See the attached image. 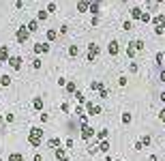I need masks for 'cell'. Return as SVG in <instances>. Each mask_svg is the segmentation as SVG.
Returning a JSON list of instances; mask_svg holds the SVG:
<instances>
[{"label": "cell", "instance_id": "6da1fadb", "mask_svg": "<svg viewBox=\"0 0 165 161\" xmlns=\"http://www.w3.org/2000/svg\"><path fill=\"white\" fill-rule=\"evenodd\" d=\"M28 142H30L32 146H39V144L43 142V129L32 127V129H30V133H28Z\"/></svg>", "mask_w": 165, "mask_h": 161}, {"label": "cell", "instance_id": "7a4b0ae2", "mask_svg": "<svg viewBox=\"0 0 165 161\" xmlns=\"http://www.w3.org/2000/svg\"><path fill=\"white\" fill-rule=\"evenodd\" d=\"M28 34H30V30H28V26H21L17 32H15V39L19 41V43H26L28 41Z\"/></svg>", "mask_w": 165, "mask_h": 161}, {"label": "cell", "instance_id": "3957f363", "mask_svg": "<svg viewBox=\"0 0 165 161\" xmlns=\"http://www.w3.org/2000/svg\"><path fill=\"white\" fill-rule=\"evenodd\" d=\"M7 62L11 64V69H13V71H19V69H21V56H11Z\"/></svg>", "mask_w": 165, "mask_h": 161}, {"label": "cell", "instance_id": "277c9868", "mask_svg": "<svg viewBox=\"0 0 165 161\" xmlns=\"http://www.w3.org/2000/svg\"><path fill=\"white\" fill-rule=\"evenodd\" d=\"M99 56V45L97 43H90V48H88V60H94Z\"/></svg>", "mask_w": 165, "mask_h": 161}, {"label": "cell", "instance_id": "5b68a950", "mask_svg": "<svg viewBox=\"0 0 165 161\" xmlns=\"http://www.w3.org/2000/svg\"><path fill=\"white\" fill-rule=\"evenodd\" d=\"M50 52V43H37L34 45V54H47Z\"/></svg>", "mask_w": 165, "mask_h": 161}, {"label": "cell", "instance_id": "8992f818", "mask_svg": "<svg viewBox=\"0 0 165 161\" xmlns=\"http://www.w3.org/2000/svg\"><path fill=\"white\" fill-rule=\"evenodd\" d=\"M92 133H94V131H92V127H88V125L84 123V125H82V137H84V140H90Z\"/></svg>", "mask_w": 165, "mask_h": 161}, {"label": "cell", "instance_id": "52a82bcc", "mask_svg": "<svg viewBox=\"0 0 165 161\" xmlns=\"http://www.w3.org/2000/svg\"><path fill=\"white\" fill-rule=\"evenodd\" d=\"M90 5H92V0H79V5H77V9H79V13H86Z\"/></svg>", "mask_w": 165, "mask_h": 161}, {"label": "cell", "instance_id": "ba28073f", "mask_svg": "<svg viewBox=\"0 0 165 161\" xmlns=\"http://www.w3.org/2000/svg\"><path fill=\"white\" fill-rule=\"evenodd\" d=\"M11 56H9V48H7V45H0V60H9Z\"/></svg>", "mask_w": 165, "mask_h": 161}, {"label": "cell", "instance_id": "9c48e42d", "mask_svg": "<svg viewBox=\"0 0 165 161\" xmlns=\"http://www.w3.org/2000/svg\"><path fill=\"white\" fill-rule=\"evenodd\" d=\"M118 50H120V48H118V43H116V41H109V45H107V52H109L112 56H116V54H118Z\"/></svg>", "mask_w": 165, "mask_h": 161}, {"label": "cell", "instance_id": "30bf717a", "mask_svg": "<svg viewBox=\"0 0 165 161\" xmlns=\"http://www.w3.org/2000/svg\"><path fill=\"white\" fill-rule=\"evenodd\" d=\"M86 107H88V112L92 114V116H94V114H99V112H101V107H99V105H94V103H88Z\"/></svg>", "mask_w": 165, "mask_h": 161}, {"label": "cell", "instance_id": "8fae6325", "mask_svg": "<svg viewBox=\"0 0 165 161\" xmlns=\"http://www.w3.org/2000/svg\"><path fill=\"white\" fill-rule=\"evenodd\" d=\"M9 161H24V157H21V153H11Z\"/></svg>", "mask_w": 165, "mask_h": 161}, {"label": "cell", "instance_id": "7c38bea8", "mask_svg": "<svg viewBox=\"0 0 165 161\" xmlns=\"http://www.w3.org/2000/svg\"><path fill=\"white\" fill-rule=\"evenodd\" d=\"M37 28H39V19H32V21H28V30H30V32H34Z\"/></svg>", "mask_w": 165, "mask_h": 161}, {"label": "cell", "instance_id": "4fadbf2b", "mask_svg": "<svg viewBox=\"0 0 165 161\" xmlns=\"http://www.w3.org/2000/svg\"><path fill=\"white\" fill-rule=\"evenodd\" d=\"M47 146H50V148H60V140H58V137H54V140L47 142Z\"/></svg>", "mask_w": 165, "mask_h": 161}, {"label": "cell", "instance_id": "5bb4252c", "mask_svg": "<svg viewBox=\"0 0 165 161\" xmlns=\"http://www.w3.org/2000/svg\"><path fill=\"white\" fill-rule=\"evenodd\" d=\"M47 17H50V11H39V15H37V19H39V21H45Z\"/></svg>", "mask_w": 165, "mask_h": 161}, {"label": "cell", "instance_id": "9a60e30c", "mask_svg": "<svg viewBox=\"0 0 165 161\" xmlns=\"http://www.w3.org/2000/svg\"><path fill=\"white\" fill-rule=\"evenodd\" d=\"M0 86H11V77L9 75H2V77H0Z\"/></svg>", "mask_w": 165, "mask_h": 161}, {"label": "cell", "instance_id": "2e32d148", "mask_svg": "<svg viewBox=\"0 0 165 161\" xmlns=\"http://www.w3.org/2000/svg\"><path fill=\"white\" fill-rule=\"evenodd\" d=\"M131 15H133V19H141V15H144V13H141V9H133Z\"/></svg>", "mask_w": 165, "mask_h": 161}, {"label": "cell", "instance_id": "e0dca14e", "mask_svg": "<svg viewBox=\"0 0 165 161\" xmlns=\"http://www.w3.org/2000/svg\"><path fill=\"white\" fill-rule=\"evenodd\" d=\"M32 107H34V110H43V101H41V99H34V101H32Z\"/></svg>", "mask_w": 165, "mask_h": 161}, {"label": "cell", "instance_id": "ac0fdd59", "mask_svg": "<svg viewBox=\"0 0 165 161\" xmlns=\"http://www.w3.org/2000/svg\"><path fill=\"white\" fill-rule=\"evenodd\" d=\"M99 150H103V153H107V150H109V142H105V140H101V146H99Z\"/></svg>", "mask_w": 165, "mask_h": 161}, {"label": "cell", "instance_id": "d6986e66", "mask_svg": "<svg viewBox=\"0 0 165 161\" xmlns=\"http://www.w3.org/2000/svg\"><path fill=\"white\" fill-rule=\"evenodd\" d=\"M122 123H125V125H129V123H131V114H129V112H125V114H122Z\"/></svg>", "mask_w": 165, "mask_h": 161}, {"label": "cell", "instance_id": "ffe728a7", "mask_svg": "<svg viewBox=\"0 0 165 161\" xmlns=\"http://www.w3.org/2000/svg\"><path fill=\"white\" fill-rule=\"evenodd\" d=\"M133 45H135V50L139 52V50H144V41H133Z\"/></svg>", "mask_w": 165, "mask_h": 161}, {"label": "cell", "instance_id": "44dd1931", "mask_svg": "<svg viewBox=\"0 0 165 161\" xmlns=\"http://www.w3.org/2000/svg\"><path fill=\"white\" fill-rule=\"evenodd\" d=\"M56 39V30H47V41H54Z\"/></svg>", "mask_w": 165, "mask_h": 161}, {"label": "cell", "instance_id": "7402d4cb", "mask_svg": "<svg viewBox=\"0 0 165 161\" xmlns=\"http://www.w3.org/2000/svg\"><path fill=\"white\" fill-rule=\"evenodd\" d=\"M97 135H99V140H105V137H107V129H101Z\"/></svg>", "mask_w": 165, "mask_h": 161}, {"label": "cell", "instance_id": "603a6c76", "mask_svg": "<svg viewBox=\"0 0 165 161\" xmlns=\"http://www.w3.org/2000/svg\"><path fill=\"white\" fill-rule=\"evenodd\" d=\"M69 56H77V48H75V45H71V48H69Z\"/></svg>", "mask_w": 165, "mask_h": 161}, {"label": "cell", "instance_id": "cb8c5ba5", "mask_svg": "<svg viewBox=\"0 0 165 161\" xmlns=\"http://www.w3.org/2000/svg\"><path fill=\"white\" fill-rule=\"evenodd\" d=\"M141 144L148 146V144H150V137H148V135H144V137H141Z\"/></svg>", "mask_w": 165, "mask_h": 161}, {"label": "cell", "instance_id": "d4e9b609", "mask_svg": "<svg viewBox=\"0 0 165 161\" xmlns=\"http://www.w3.org/2000/svg\"><path fill=\"white\" fill-rule=\"evenodd\" d=\"M75 99H77L79 103H86V99H84V95H82V93H77V95H75Z\"/></svg>", "mask_w": 165, "mask_h": 161}, {"label": "cell", "instance_id": "484cf974", "mask_svg": "<svg viewBox=\"0 0 165 161\" xmlns=\"http://www.w3.org/2000/svg\"><path fill=\"white\" fill-rule=\"evenodd\" d=\"M5 120H7V123H13V120H15V116H13V114H7Z\"/></svg>", "mask_w": 165, "mask_h": 161}, {"label": "cell", "instance_id": "4316f807", "mask_svg": "<svg viewBox=\"0 0 165 161\" xmlns=\"http://www.w3.org/2000/svg\"><path fill=\"white\" fill-rule=\"evenodd\" d=\"M47 11H50V13H54V11H56V2H50V7H47Z\"/></svg>", "mask_w": 165, "mask_h": 161}, {"label": "cell", "instance_id": "83f0119b", "mask_svg": "<svg viewBox=\"0 0 165 161\" xmlns=\"http://www.w3.org/2000/svg\"><path fill=\"white\" fill-rule=\"evenodd\" d=\"M159 118H161V120H163V123H165V110H163V112H161V114H159Z\"/></svg>", "mask_w": 165, "mask_h": 161}, {"label": "cell", "instance_id": "f1b7e54d", "mask_svg": "<svg viewBox=\"0 0 165 161\" xmlns=\"http://www.w3.org/2000/svg\"><path fill=\"white\" fill-rule=\"evenodd\" d=\"M34 161H43V157L41 155H34Z\"/></svg>", "mask_w": 165, "mask_h": 161}, {"label": "cell", "instance_id": "f546056e", "mask_svg": "<svg viewBox=\"0 0 165 161\" xmlns=\"http://www.w3.org/2000/svg\"><path fill=\"white\" fill-rule=\"evenodd\" d=\"M148 161H157V157H154V155H150V159H148Z\"/></svg>", "mask_w": 165, "mask_h": 161}, {"label": "cell", "instance_id": "4dcf8cb0", "mask_svg": "<svg viewBox=\"0 0 165 161\" xmlns=\"http://www.w3.org/2000/svg\"><path fill=\"white\" fill-rule=\"evenodd\" d=\"M0 125H2V116H0Z\"/></svg>", "mask_w": 165, "mask_h": 161}, {"label": "cell", "instance_id": "1f68e13d", "mask_svg": "<svg viewBox=\"0 0 165 161\" xmlns=\"http://www.w3.org/2000/svg\"><path fill=\"white\" fill-rule=\"evenodd\" d=\"M0 161H5V159H0Z\"/></svg>", "mask_w": 165, "mask_h": 161}]
</instances>
